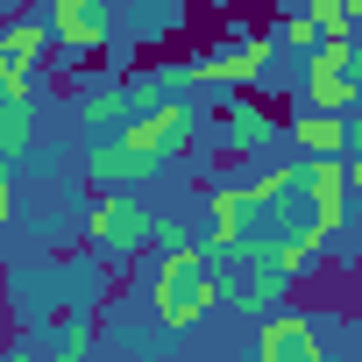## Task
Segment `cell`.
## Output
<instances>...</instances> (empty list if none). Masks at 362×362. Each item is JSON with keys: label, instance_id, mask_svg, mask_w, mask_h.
<instances>
[{"label": "cell", "instance_id": "6da1fadb", "mask_svg": "<svg viewBox=\"0 0 362 362\" xmlns=\"http://www.w3.org/2000/svg\"><path fill=\"white\" fill-rule=\"evenodd\" d=\"M221 270H214V256H206V242H170L163 256H156V270H149V305H156V320L177 334V327H192V320H206L214 305H221Z\"/></svg>", "mask_w": 362, "mask_h": 362}, {"label": "cell", "instance_id": "7a4b0ae2", "mask_svg": "<svg viewBox=\"0 0 362 362\" xmlns=\"http://www.w3.org/2000/svg\"><path fill=\"white\" fill-rule=\"evenodd\" d=\"M355 57H362V43H320V50L305 57V107H313V114L348 121V107H362V93H355Z\"/></svg>", "mask_w": 362, "mask_h": 362}, {"label": "cell", "instance_id": "3957f363", "mask_svg": "<svg viewBox=\"0 0 362 362\" xmlns=\"http://www.w3.org/2000/svg\"><path fill=\"white\" fill-rule=\"evenodd\" d=\"M86 235H93V249H100V256H114V263H121L128 249H142L149 235H163V221H156V214H149L135 192H107V199L93 206Z\"/></svg>", "mask_w": 362, "mask_h": 362}, {"label": "cell", "instance_id": "277c9868", "mask_svg": "<svg viewBox=\"0 0 362 362\" xmlns=\"http://www.w3.org/2000/svg\"><path fill=\"white\" fill-rule=\"evenodd\" d=\"M270 50H277V36L263 29V36H228L221 50H206L192 71H199V86H221V93H235V86H256L263 71H270Z\"/></svg>", "mask_w": 362, "mask_h": 362}, {"label": "cell", "instance_id": "5b68a950", "mask_svg": "<svg viewBox=\"0 0 362 362\" xmlns=\"http://www.w3.org/2000/svg\"><path fill=\"white\" fill-rule=\"evenodd\" d=\"M256 362H327V341H320V320L305 313H270L256 327Z\"/></svg>", "mask_w": 362, "mask_h": 362}, {"label": "cell", "instance_id": "8992f818", "mask_svg": "<svg viewBox=\"0 0 362 362\" xmlns=\"http://www.w3.org/2000/svg\"><path fill=\"white\" fill-rule=\"evenodd\" d=\"M156 170H163V163L142 156L128 135H107V142L86 149V177H93V185H107V192H128V185H142V177H156Z\"/></svg>", "mask_w": 362, "mask_h": 362}, {"label": "cell", "instance_id": "52a82bcc", "mask_svg": "<svg viewBox=\"0 0 362 362\" xmlns=\"http://www.w3.org/2000/svg\"><path fill=\"white\" fill-rule=\"evenodd\" d=\"M71 114L107 142V128L121 135V128H135V93H128V78H93L78 100H71Z\"/></svg>", "mask_w": 362, "mask_h": 362}, {"label": "cell", "instance_id": "ba28073f", "mask_svg": "<svg viewBox=\"0 0 362 362\" xmlns=\"http://www.w3.org/2000/svg\"><path fill=\"white\" fill-rule=\"evenodd\" d=\"M43 22H50L57 50H78V57L107 50V15H100V8H86V0H57V8H50Z\"/></svg>", "mask_w": 362, "mask_h": 362}, {"label": "cell", "instance_id": "9c48e42d", "mask_svg": "<svg viewBox=\"0 0 362 362\" xmlns=\"http://www.w3.org/2000/svg\"><path fill=\"white\" fill-rule=\"evenodd\" d=\"M284 135L305 149V163H348V121H334V114H291Z\"/></svg>", "mask_w": 362, "mask_h": 362}, {"label": "cell", "instance_id": "30bf717a", "mask_svg": "<svg viewBox=\"0 0 362 362\" xmlns=\"http://www.w3.org/2000/svg\"><path fill=\"white\" fill-rule=\"evenodd\" d=\"M277 128H284V121L263 114L256 100H228V114H221V142H228V149H263Z\"/></svg>", "mask_w": 362, "mask_h": 362}, {"label": "cell", "instance_id": "8fae6325", "mask_svg": "<svg viewBox=\"0 0 362 362\" xmlns=\"http://www.w3.org/2000/svg\"><path fill=\"white\" fill-rule=\"evenodd\" d=\"M50 50H57V36H50L43 15H15L8 29H0V57H15V64H43Z\"/></svg>", "mask_w": 362, "mask_h": 362}, {"label": "cell", "instance_id": "7c38bea8", "mask_svg": "<svg viewBox=\"0 0 362 362\" xmlns=\"http://www.w3.org/2000/svg\"><path fill=\"white\" fill-rule=\"evenodd\" d=\"M313 29H320L327 43H355L362 8H355V0H313Z\"/></svg>", "mask_w": 362, "mask_h": 362}, {"label": "cell", "instance_id": "4fadbf2b", "mask_svg": "<svg viewBox=\"0 0 362 362\" xmlns=\"http://www.w3.org/2000/svg\"><path fill=\"white\" fill-rule=\"evenodd\" d=\"M29 142H36L29 107H0V149H8V163H15V156H29Z\"/></svg>", "mask_w": 362, "mask_h": 362}, {"label": "cell", "instance_id": "5bb4252c", "mask_svg": "<svg viewBox=\"0 0 362 362\" xmlns=\"http://www.w3.org/2000/svg\"><path fill=\"white\" fill-rule=\"evenodd\" d=\"M270 36H277V50H284V43H291V50H305V57H313V50H320V43H327V36H320V29H313V15H284V22H277V29H270Z\"/></svg>", "mask_w": 362, "mask_h": 362}, {"label": "cell", "instance_id": "9a60e30c", "mask_svg": "<svg viewBox=\"0 0 362 362\" xmlns=\"http://www.w3.org/2000/svg\"><path fill=\"white\" fill-rule=\"evenodd\" d=\"M0 93H8V107H29V93H36V64L0 57Z\"/></svg>", "mask_w": 362, "mask_h": 362}, {"label": "cell", "instance_id": "2e32d148", "mask_svg": "<svg viewBox=\"0 0 362 362\" xmlns=\"http://www.w3.org/2000/svg\"><path fill=\"white\" fill-rule=\"evenodd\" d=\"M93 355V327L86 320H64V348H57V362H86Z\"/></svg>", "mask_w": 362, "mask_h": 362}, {"label": "cell", "instance_id": "e0dca14e", "mask_svg": "<svg viewBox=\"0 0 362 362\" xmlns=\"http://www.w3.org/2000/svg\"><path fill=\"white\" fill-rule=\"evenodd\" d=\"M348 163H362V114L348 121Z\"/></svg>", "mask_w": 362, "mask_h": 362}, {"label": "cell", "instance_id": "ac0fdd59", "mask_svg": "<svg viewBox=\"0 0 362 362\" xmlns=\"http://www.w3.org/2000/svg\"><path fill=\"white\" fill-rule=\"evenodd\" d=\"M348 192H355V199H362V163H348Z\"/></svg>", "mask_w": 362, "mask_h": 362}, {"label": "cell", "instance_id": "d6986e66", "mask_svg": "<svg viewBox=\"0 0 362 362\" xmlns=\"http://www.w3.org/2000/svg\"><path fill=\"white\" fill-rule=\"evenodd\" d=\"M8 362H36V355H29V348H15V355H8Z\"/></svg>", "mask_w": 362, "mask_h": 362}, {"label": "cell", "instance_id": "ffe728a7", "mask_svg": "<svg viewBox=\"0 0 362 362\" xmlns=\"http://www.w3.org/2000/svg\"><path fill=\"white\" fill-rule=\"evenodd\" d=\"M355 256H362V235H355Z\"/></svg>", "mask_w": 362, "mask_h": 362}, {"label": "cell", "instance_id": "44dd1931", "mask_svg": "<svg viewBox=\"0 0 362 362\" xmlns=\"http://www.w3.org/2000/svg\"><path fill=\"white\" fill-rule=\"evenodd\" d=\"M355 362H362V355H355Z\"/></svg>", "mask_w": 362, "mask_h": 362}]
</instances>
